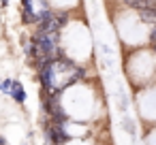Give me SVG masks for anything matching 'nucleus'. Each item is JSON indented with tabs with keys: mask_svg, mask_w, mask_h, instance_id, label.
Returning <instances> with one entry per match:
<instances>
[{
	"mask_svg": "<svg viewBox=\"0 0 156 145\" xmlns=\"http://www.w3.org/2000/svg\"><path fill=\"white\" fill-rule=\"evenodd\" d=\"M0 145H9V141H7V136H5V134H0Z\"/></svg>",
	"mask_w": 156,
	"mask_h": 145,
	"instance_id": "nucleus-6",
	"label": "nucleus"
},
{
	"mask_svg": "<svg viewBox=\"0 0 156 145\" xmlns=\"http://www.w3.org/2000/svg\"><path fill=\"white\" fill-rule=\"evenodd\" d=\"M9 98L15 102V105H26L28 100V94H26V88L20 79H13V85H11V92H9Z\"/></svg>",
	"mask_w": 156,
	"mask_h": 145,
	"instance_id": "nucleus-1",
	"label": "nucleus"
},
{
	"mask_svg": "<svg viewBox=\"0 0 156 145\" xmlns=\"http://www.w3.org/2000/svg\"><path fill=\"white\" fill-rule=\"evenodd\" d=\"M150 49H152V51H154V54H156V45H154V47H150Z\"/></svg>",
	"mask_w": 156,
	"mask_h": 145,
	"instance_id": "nucleus-8",
	"label": "nucleus"
},
{
	"mask_svg": "<svg viewBox=\"0 0 156 145\" xmlns=\"http://www.w3.org/2000/svg\"><path fill=\"white\" fill-rule=\"evenodd\" d=\"M124 5L133 11H139V9H145V7H152L156 5V0H124Z\"/></svg>",
	"mask_w": 156,
	"mask_h": 145,
	"instance_id": "nucleus-3",
	"label": "nucleus"
},
{
	"mask_svg": "<svg viewBox=\"0 0 156 145\" xmlns=\"http://www.w3.org/2000/svg\"><path fill=\"white\" fill-rule=\"evenodd\" d=\"M9 2H11V0H0V7L7 9V7H9Z\"/></svg>",
	"mask_w": 156,
	"mask_h": 145,
	"instance_id": "nucleus-7",
	"label": "nucleus"
},
{
	"mask_svg": "<svg viewBox=\"0 0 156 145\" xmlns=\"http://www.w3.org/2000/svg\"><path fill=\"white\" fill-rule=\"evenodd\" d=\"M0 81H2V79H0Z\"/></svg>",
	"mask_w": 156,
	"mask_h": 145,
	"instance_id": "nucleus-9",
	"label": "nucleus"
},
{
	"mask_svg": "<svg viewBox=\"0 0 156 145\" xmlns=\"http://www.w3.org/2000/svg\"><path fill=\"white\" fill-rule=\"evenodd\" d=\"M11 85H13V77H5L2 81H0V94H2V96H9Z\"/></svg>",
	"mask_w": 156,
	"mask_h": 145,
	"instance_id": "nucleus-4",
	"label": "nucleus"
},
{
	"mask_svg": "<svg viewBox=\"0 0 156 145\" xmlns=\"http://www.w3.org/2000/svg\"><path fill=\"white\" fill-rule=\"evenodd\" d=\"M135 13H137V17H139L141 24H145V26H150V28H156V5L145 7V9H139V11H135Z\"/></svg>",
	"mask_w": 156,
	"mask_h": 145,
	"instance_id": "nucleus-2",
	"label": "nucleus"
},
{
	"mask_svg": "<svg viewBox=\"0 0 156 145\" xmlns=\"http://www.w3.org/2000/svg\"><path fill=\"white\" fill-rule=\"evenodd\" d=\"M122 128H124L128 134H133V136L137 134V132H135V124H133V119H130V117H122Z\"/></svg>",
	"mask_w": 156,
	"mask_h": 145,
	"instance_id": "nucleus-5",
	"label": "nucleus"
}]
</instances>
